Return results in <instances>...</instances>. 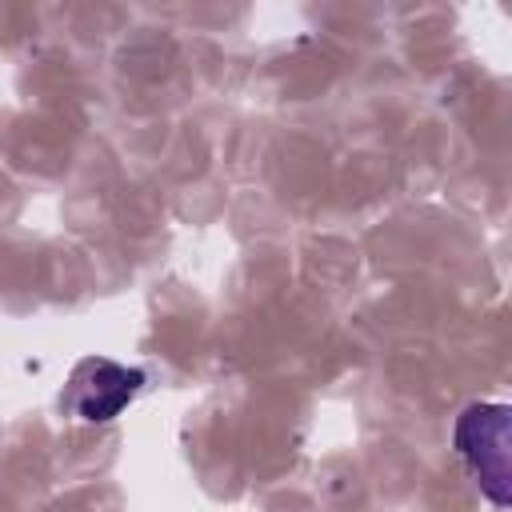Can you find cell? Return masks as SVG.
I'll return each mask as SVG.
<instances>
[{
    "instance_id": "cell-1",
    "label": "cell",
    "mask_w": 512,
    "mask_h": 512,
    "mask_svg": "<svg viewBox=\"0 0 512 512\" xmlns=\"http://www.w3.org/2000/svg\"><path fill=\"white\" fill-rule=\"evenodd\" d=\"M508 428H512V408L508 404H468L456 416V432H452L460 460L468 464L480 492L496 508H508V500H512Z\"/></svg>"
},
{
    "instance_id": "cell-2",
    "label": "cell",
    "mask_w": 512,
    "mask_h": 512,
    "mask_svg": "<svg viewBox=\"0 0 512 512\" xmlns=\"http://www.w3.org/2000/svg\"><path fill=\"white\" fill-rule=\"evenodd\" d=\"M140 388L144 368H128L108 356H84L60 392V412L84 424H108L136 400Z\"/></svg>"
}]
</instances>
